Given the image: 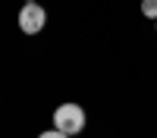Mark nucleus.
Here are the masks:
<instances>
[{
	"label": "nucleus",
	"instance_id": "39448f33",
	"mask_svg": "<svg viewBox=\"0 0 157 138\" xmlns=\"http://www.w3.org/2000/svg\"><path fill=\"white\" fill-rule=\"evenodd\" d=\"M25 3H29V0H25Z\"/></svg>",
	"mask_w": 157,
	"mask_h": 138
},
{
	"label": "nucleus",
	"instance_id": "7ed1b4c3",
	"mask_svg": "<svg viewBox=\"0 0 157 138\" xmlns=\"http://www.w3.org/2000/svg\"><path fill=\"white\" fill-rule=\"evenodd\" d=\"M141 13L148 19H157V0H141Z\"/></svg>",
	"mask_w": 157,
	"mask_h": 138
},
{
	"label": "nucleus",
	"instance_id": "20e7f679",
	"mask_svg": "<svg viewBox=\"0 0 157 138\" xmlns=\"http://www.w3.org/2000/svg\"><path fill=\"white\" fill-rule=\"evenodd\" d=\"M38 138H69L66 132H60V129H50V132H41Z\"/></svg>",
	"mask_w": 157,
	"mask_h": 138
},
{
	"label": "nucleus",
	"instance_id": "423d86ee",
	"mask_svg": "<svg viewBox=\"0 0 157 138\" xmlns=\"http://www.w3.org/2000/svg\"><path fill=\"white\" fill-rule=\"evenodd\" d=\"M154 22H157V19H154Z\"/></svg>",
	"mask_w": 157,
	"mask_h": 138
},
{
	"label": "nucleus",
	"instance_id": "f03ea898",
	"mask_svg": "<svg viewBox=\"0 0 157 138\" xmlns=\"http://www.w3.org/2000/svg\"><path fill=\"white\" fill-rule=\"evenodd\" d=\"M44 22H47V13H44V6H38L35 0H29V3L19 9V28L25 35H38L44 28Z\"/></svg>",
	"mask_w": 157,
	"mask_h": 138
},
{
	"label": "nucleus",
	"instance_id": "f257e3e1",
	"mask_svg": "<svg viewBox=\"0 0 157 138\" xmlns=\"http://www.w3.org/2000/svg\"><path fill=\"white\" fill-rule=\"evenodd\" d=\"M54 129L66 132V135H78L85 129V110L78 104H63L54 110Z\"/></svg>",
	"mask_w": 157,
	"mask_h": 138
}]
</instances>
